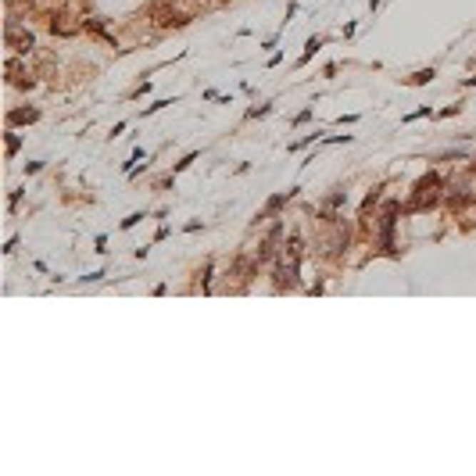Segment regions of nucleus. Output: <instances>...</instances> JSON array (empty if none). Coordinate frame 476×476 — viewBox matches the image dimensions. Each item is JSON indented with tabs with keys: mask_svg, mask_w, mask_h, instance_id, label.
<instances>
[{
	"mask_svg": "<svg viewBox=\"0 0 476 476\" xmlns=\"http://www.w3.org/2000/svg\"><path fill=\"white\" fill-rule=\"evenodd\" d=\"M444 201V183L430 172V176H422L415 186H412V201H408V208L412 211H426V208H437Z\"/></svg>",
	"mask_w": 476,
	"mask_h": 476,
	"instance_id": "obj_1",
	"label": "nucleus"
},
{
	"mask_svg": "<svg viewBox=\"0 0 476 476\" xmlns=\"http://www.w3.org/2000/svg\"><path fill=\"white\" fill-rule=\"evenodd\" d=\"M430 79H433V69H422V72H415L408 83H415V86H419V83H430Z\"/></svg>",
	"mask_w": 476,
	"mask_h": 476,
	"instance_id": "obj_6",
	"label": "nucleus"
},
{
	"mask_svg": "<svg viewBox=\"0 0 476 476\" xmlns=\"http://www.w3.org/2000/svg\"><path fill=\"white\" fill-rule=\"evenodd\" d=\"M79 29H83V22L76 15H54V22H51V33L54 36H76Z\"/></svg>",
	"mask_w": 476,
	"mask_h": 476,
	"instance_id": "obj_3",
	"label": "nucleus"
},
{
	"mask_svg": "<svg viewBox=\"0 0 476 476\" xmlns=\"http://www.w3.org/2000/svg\"><path fill=\"white\" fill-rule=\"evenodd\" d=\"M319 47H323V40H319V36H312V40L305 44V54H301V61H308V58H312V54H315Z\"/></svg>",
	"mask_w": 476,
	"mask_h": 476,
	"instance_id": "obj_5",
	"label": "nucleus"
},
{
	"mask_svg": "<svg viewBox=\"0 0 476 476\" xmlns=\"http://www.w3.org/2000/svg\"><path fill=\"white\" fill-rule=\"evenodd\" d=\"M19 147H22V140H19V136H15V133H11V136H8V154H15V151H19Z\"/></svg>",
	"mask_w": 476,
	"mask_h": 476,
	"instance_id": "obj_7",
	"label": "nucleus"
},
{
	"mask_svg": "<svg viewBox=\"0 0 476 476\" xmlns=\"http://www.w3.org/2000/svg\"><path fill=\"white\" fill-rule=\"evenodd\" d=\"M33 44H36V40H33V33H29V29H22V26H19V19L11 15V19H8V47H11V51H19V54H26V51H33Z\"/></svg>",
	"mask_w": 476,
	"mask_h": 476,
	"instance_id": "obj_2",
	"label": "nucleus"
},
{
	"mask_svg": "<svg viewBox=\"0 0 476 476\" xmlns=\"http://www.w3.org/2000/svg\"><path fill=\"white\" fill-rule=\"evenodd\" d=\"M36 118H40L36 108H19V111L8 115V126H26V122H36Z\"/></svg>",
	"mask_w": 476,
	"mask_h": 476,
	"instance_id": "obj_4",
	"label": "nucleus"
}]
</instances>
